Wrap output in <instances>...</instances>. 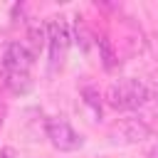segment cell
Segmentation results:
<instances>
[{
    "label": "cell",
    "instance_id": "cell-7",
    "mask_svg": "<svg viewBox=\"0 0 158 158\" xmlns=\"http://www.w3.org/2000/svg\"><path fill=\"white\" fill-rule=\"evenodd\" d=\"M96 44H99V59H101V67H104L106 72H114L116 64H118V54H116L111 40H109V37H99Z\"/></svg>",
    "mask_w": 158,
    "mask_h": 158
},
{
    "label": "cell",
    "instance_id": "cell-4",
    "mask_svg": "<svg viewBox=\"0 0 158 158\" xmlns=\"http://www.w3.org/2000/svg\"><path fill=\"white\" fill-rule=\"evenodd\" d=\"M151 136V126L146 118H121L109 128V138L111 143H121V146H131V143H141L143 138Z\"/></svg>",
    "mask_w": 158,
    "mask_h": 158
},
{
    "label": "cell",
    "instance_id": "cell-3",
    "mask_svg": "<svg viewBox=\"0 0 158 158\" xmlns=\"http://www.w3.org/2000/svg\"><path fill=\"white\" fill-rule=\"evenodd\" d=\"M47 138L57 151H79L84 146V138L69 126V121H64L62 116H52L44 123Z\"/></svg>",
    "mask_w": 158,
    "mask_h": 158
},
{
    "label": "cell",
    "instance_id": "cell-9",
    "mask_svg": "<svg viewBox=\"0 0 158 158\" xmlns=\"http://www.w3.org/2000/svg\"><path fill=\"white\" fill-rule=\"evenodd\" d=\"M81 96H84V104L91 109V116L99 118V116H101V104H99V94H96V89L86 86V89L81 91Z\"/></svg>",
    "mask_w": 158,
    "mask_h": 158
},
{
    "label": "cell",
    "instance_id": "cell-1",
    "mask_svg": "<svg viewBox=\"0 0 158 158\" xmlns=\"http://www.w3.org/2000/svg\"><path fill=\"white\" fill-rule=\"evenodd\" d=\"M151 99H153V89L143 79H133V77L118 79V81L109 84V89H106V101L116 111L138 109V106L148 104Z\"/></svg>",
    "mask_w": 158,
    "mask_h": 158
},
{
    "label": "cell",
    "instance_id": "cell-8",
    "mask_svg": "<svg viewBox=\"0 0 158 158\" xmlns=\"http://www.w3.org/2000/svg\"><path fill=\"white\" fill-rule=\"evenodd\" d=\"M27 40H30V52L32 54H40V49L47 44V27L44 25H30V30H27Z\"/></svg>",
    "mask_w": 158,
    "mask_h": 158
},
{
    "label": "cell",
    "instance_id": "cell-12",
    "mask_svg": "<svg viewBox=\"0 0 158 158\" xmlns=\"http://www.w3.org/2000/svg\"><path fill=\"white\" fill-rule=\"evenodd\" d=\"M153 49H156V57H158V40H156V44H153Z\"/></svg>",
    "mask_w": 158,
    "mask_h": 158
},
{
    "label": "cell",
    "instance_id": "cell-11",
    "mask_svg": "<svg viewBox=\"0 0 158 158\" xmlns=\"http://www.w3.org/2000/svg\"><path fill=\"white\" fill-rule=\"evenodd\" d=\"M148 158H158V143L151 148V153H148Z\"/></svg>",
    "mask_w": 158,
    "mask_h": 158
},
{
    "label": "cell",
    "instance_id": "cell-2",
    "mask_svg": "<svg viewBox=\"0 0 158 158\" xmlns=\"http://www.w3.org/2000/svg\"><path fill=\"white\" fill-rule=\"evenodd\" d=\"M47 44H49V72H59L64 67L69 44H72V35L69 27L62 17H52L47 25Z\"/></svg>",
    "mask_w": 158,
    "mask_h": 158
},
{
    "label": "cell",
    "instance_id": "cell-5",
    "mask_svg": "<svg viewBox=\"0 0 158 158\" xmlns=\"http://www.w3.org/2000/svg\"><path fill=\"white\" fill-rule=\"evenodd\" d=\"M32 62H35V54L20 42H10L5 54H2V69L5 72H27L30 74Z\"/></svg>",
    "mask_w": 158,
    "mask_h": 158
},
{
    "label": "cell",
    "instance_id": "cell-10",
    "mask_svg": "<svg viewBox=\"0 0 158 158\" xmlns=\"http://www.w3.org/2000/svg\"><path fill=\"white\" fill-rule=\"evenodd\" d=\"M0 158H17V153H15L12 148H2V151H0Z\"/></svg>",
    "mask_w": 158,
    "mask_h": 158
},
{
    "label": "cell",
    "instance_id": "cell-6",
    "mask_svg": "<svg viewBox=\"0 0 158 158\" xmlns=\"http://www.w3.org/2000/svg\"><path fill=\"white\" fill-rule=\"evenodd\" d=\"M5 86L12 94L22 96V94H27L32 89V79H30L27 72H5Z\"/></svg>",
    "mask_w": 158,
    "mask_h": 158
}]
</instances>
